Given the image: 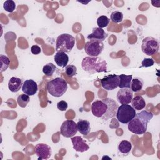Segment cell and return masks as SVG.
<instances>
[{
	"instance_id": "cell-20",
	"label": "cell",
	"mask_w": 160,
	"mask_h": 160,
	"mask_svg": "<svg viewBox=\"0 0 160 160\" xmlns=\"http://www.w3.org/2000/svg\"><path fill=\"white\" fill-rule=\"evenodd\" d=\"M119 84L118 87L119 88H130V84L132 80V75H126L121 74L119 75Z\"/></svg>"
},
{
	"instance_id": "cell-11",
	"label": "cell",
	"mask_w": 160,
	"mask_h": 160,
	"mask_svg": "<svg viewBox=\"0 0 160 160\" xmlns=\"http://www.w3.org/2000/svg\"><path fill=\"white\" fill-rule=\"evenodd\" d=\"M118 101L121 104H129L133 98V91L131 88H120L116 95Z\"/></svg>"
},
{
	"instance_id": "cell-22",
	"label": "cell",
	"mask_w": 160,
	"mask_h": 160,
	"mask_svg": "<svg viewBox=\"0 0 160 160\" xmlns=\"http://www.w3.org/2000/svg\"><path fill=\"white\" fill-rule=\"evenodd\" d=\"M144 85L143 81L138 78L132 79L131 84H130V88L133 92H138L142 89Z\"/></svg>"
},
{
	"instance_id": "cell-12",
	"label": "cell",
	"mask_w": 160,
	"mask_h": 160,
	"mask_svg": "<svg viewBox=\"0 0 160 160\" xmlns=\"http://www.w3.org/2000/svg\"><path fill=\"white\" fill-rule=\"evenodd\" d=\"M35 153L39 160L48 159L51 156V148L46 144L39 143L35 146Z\"/></svg>"
},
{
	"instance_id": "cell-32",
	"label": "cell",
	"mask_w": 160,
	"mask_h": 160,
	"mask_svg": "<svg viewBox=\"0 0 160 160\" xmlns=\"http://www.w3.org/2000/svg\"><path fill=\"white\" fill-rule=\"evenodd\" d=\"M31 51L33 54H39L41 52V49L40 47L38 45H33L31 48Z\"/></svg>"
},
{
	"instance_id": "cell-5",
	"label": "cell",
	"mask_w": 160,
	"mask_h": 160,
	"mask_svg": "<svg viewBox=\"0 0 160 160\" xmlns=\"http://www.w3.org/2000/svg\"><path fill=\"white\" fill-rule=\"evenodd\" d=\"M75 44V38L69 34L59 35L56 42V51L57 52H69Z\"/></svg>"
},
{
	"instance_id": "cell-21",
	"label": "cell",
	"mask_w": 160,
	"mask_h": 160,
	"mask_svg": "<svg viewBox=\"0 0 160 160\" xmlns=\"http://www.w3.org/2000/svg\"><path fill=\"white\" fill-rule=\"evenodd\" d=\"M132 148V144L131 143L126 140H122L120 142L119 146H118V150L119 151L124 155L128 154Z\"/></svg>"
},
{
	"instance_id": "cell-16",
	"label": "cell",
	"mask_w": 160,
	"mask_h": 160,
	"mask_svg": "<svg viewBox=\"0 0 160 160\" xmlns=\"http://www.w3.org/2000/svg\"><path fill=\"white\" fill-rule=\"evenodd\" d=\"M22 80L17 77H12L8 82V88L12 92H18L22 87Z\"/></svg>"
},
{
	"instance_id": "cell-33",
	"label": "cell",
	"mask_w": 160,
	"mask_h": 160,
	"mask_svg": "<svg viewBox=\"0 0 160 160\" xmlns=\"http://www.w3.org/2000/svg\"><path fill=\"white\" fill-rule=\"evenodd\" d=\"M91 1H87V2H82V1H78V2H81V3H83V4H88L89 2H90Z\"/></svg>"
},
{
	"instance_id": "cell-17",
	"label": "cell",
	"mask_w": 160,
	"mask_h": 160,
	"mask_svg": "<svg viewBox=\"0 0 160 160\" xmlns=\"http://www.w3.org/2000/svg\"><path fill=\"white\" fill-rule=\"evenodd\" d=\"M54 61L57 65L64 68L67 66L69 61V56L66 52H57L54 55Z\"/></svg>"
},
{
	"instance_id": "cell-14",
	"label": "cell",
	"mask_w": 160,
	"mask_h": 160,
	"mask_svg": "<svg viewBox=\"0 0 160 160\" xmlns=\"http://www.w3.org/2000/svg\"><path fill=\"white\" fill-rule=\"evenodd\" d=\"M38 84L32 79L26 80L24 82L22 87V92L28 96L34 95L38 91Z\"/></svg>"
},
{
	"instance_id": "cell-24",
	"label": "cell",
	"mask_w": 160,
	"mask_h": 160,
	"mask_svg": "<svg viewBox=\"0 0 160 160\" xmlns=\"http://www.w3.org/2000/svg\"><path fill=\"white\" fill-rule=\"evenodd\" d=\"M30 101L29 96L26 94H21L17 98V102L21 108H25Z\"/></svg>"
},
{
	"instance_id": "cell-9",
	"label": "cell",
	"mask_w": 160,
	"mask_h": 160,
	"mask_svg": "<svg viewBox=\"0 0 160 160\" xmlns=\"http://www.w3.org/2000/svg\"><path fill=\"white\" fill-rule=\"evenodd\" d=\"M78 131L77 124L72 120L64 121L60 128V132L65 138L74 136Z\"/></svg>"
},
{
	"instance_id": "cell-7",
	"label": "cell",
	"mask_w": 160,
	"mask_h": 160,
	"mask_svg": "<svg viewBox=\"0 0 160 160\" xmlns=\"http://www.w3.org/2000/svg\"><path fill=\"white\" fill-rule=\"evenodd\" d=\"M104 49V43L98 39H89L84 45L86 53L91 57L98 56Z\"/></svg>"
},
{
	"instance_id": "cell-10",
	"label": "cell",
	"mask_w": 160,
	"mask_h": 160,
	"mask_svg": "<svg viewBox=\"0 0 160 160\" xmlns=\"http://www.w3.org/2000/svg\"><path fill=\"white\" fill-rule=\"evenodd\" d=\"M119 81V75L109 74L101 79V84L105 90L112 91L118 87Z\"/></svg>"
},
{
	"instance_id": "cell-8",
	"label": "cell",
	"mask_w": 160,
	"mask_h": 160,
	"mask_svg": "<svg viewBox=\"0 0 160 160\" xmlns=\"http://www.w3.org/2000/svg\"><path fill=\"white\" fill-rule=\"evenodd\" d=\"M141 49L146 55L152 56L156 54L159 49V42L152 37H146L142 40Z\"/></svg>"
},
{
	"instance_id": "cell-2",
	"label": "cell",
	"mask_w": 160,
	"mask_h": 160,
	"mask_svg": "<svg viewBox=\"0 0 160 160\" xmlns=\"http://www.w3.org/2000/svg\"><path fill=\"white\" fill-rule=\"evenodd\" d=\"M153 118L152 112L143 110L136 113L128 122V129L136 134H143L146 132L148 124Z\"/></svg>"
},
{
	"instance_id": "cell-6",
	"label": "cell",
	"mask_w": 160,
	"mask_h": 160,
	"mask_svg": "<svg viewBox=\"0 0 160 160\" xmlns=\"http://www.w3.org/2000/svg\"><path fill=\"white\" fill-rule=\"evenodd\" d=\"M136 110L129 104H122L118 108L116 118L122 124L128 122L135 116Z\"/></svg>"
},
{
	"instance_id": "cell-26",
	"label": "cell",
	"mask_w": 160,
	"mask_h": 160,
	"mask_svg": "<svg viewBox=\"0 0 160 160\" xmlns=\"http://www.w3.org/2000/svg\"><path fill=\"white\" fill-rule=\"evenodd\" d=\"M110 22V19L106 16H100L97 19V24L100 28L107 27Z\"/></svg>"
},
{
	"instance_id": "cell-28",
	"label": "cell",
	"mask_w": 160,
	"mask_h": 160,
	"mask_svg": "<svg viewBox=\"0 0 160 160\" xmlns=\"http://www.w3.org/2000/svg\"><path fill=\"white\" fill-rule=\"evenodd\" d=\"M3 8L6 11L8 12H12L16 8L15 2L12 0H7L4 2Z\"/></svg>"
},
{
	"instance_id": "cell-13",
	"label": "cell",
	"mask_w": 160,
	"mask_h": 160,
	"mask_svg": "<svg viewBox=\"0 0 160 160\" xmlns=\"http://www.w3.org/2000/svg\"><path fill=\"white\" fill-rule=\"evenodd\" d=\"M71 140L73 145V149L76 151L82 152L89 149V145L81 136L71 137Z\"/></svg>"
},
{
	"instance_id": "cell-15",
	"label": "cell",
	"mask_w": 160,
	"mask_h": 160,
	"mask_svg": "<svg viewBox=\"0 0 160 160\" xmlns=\"http://www.w3.org/2000/svg\"><path fill=\"white\" fill-rule=\"evenodd\" d=\"M108 34L104 30L100 28H94L92 29V32L89 34L87 38L89 39H98L103 41L108 37Z\"/></svg>"
},
{
	"instance_id": "cell-23",
	"label": "cell",
	"mask_w": 160,
	"mask_h": 160,
	"mask_svg": "<svg viewBox=\"0 0 160 160\" xmlns=\"http://www.w3.org/2000/svg\"><path fill=\"white\" fill-rule=\"evenodd\" d=\"M56 66L52 62H49L44 66L42 72L46 76H51L56 70Z\"/></svg>"
},
{
	"instance_id": "cell-30",
	"label": "cell",
	"mask_w": 160,
	"mask_h": 160,
	"mask_svg": "<svg viewBox=\"0 0 160 160\" xmlns=\"http://www.w3.org/2000/svg\"><path fill=\"white\" fill-rule=\"evenodd\" d=\"M154 64V61L152 58H144L141 62L142 67H145V68L151 67L153 66Z\"/></svg>"
},
{
	"instance_id": "cell-27",
	"label": "cell",
	"mask_w": 160,
	"mask_h": 160,
	"mask_svg": "<svg viewBox=\"0 0 160 160\" xmlns=\"http://www.w3.org/2000/svg\"><path fill=\"white\" fill-rule=\"evenodd\" d=\"M0 59H1V72H2L3 71H6L9 67L10 60L8 56L3 54H1L0 56Z\"/></svg>"
},
{
	"instance_id": "cell-25",
	"label": "cell",
	"mask_w": 160,
	"mask_h": 160,
	"mask_svg": "<svg viewBox=\"0 0 160 160\" xmlns=\"http://www.w3.org/2000/svg\"><path fill=\"white\" fill-rule=\"evenodd\" d=\"M110 18L113 22L119 23L121 22L123 19V14L121 11H115L111 14Z\"/></svg>"
},
{
	"instance_id": "cell-29",
	"label": "cell",
	"mask_w": 160,
	"mask_h": 160,
	"mask_svg": "<svg viewBox=\"0 0 160 160\" xmlns=\"http://www.w3.org/2000/svg\"><path fill=\"white\" fill-rule=\"evenodd\" d=\"M66 74L69 77H73L77 74V68L74 65L70 64L66 66Z\"/></svg>"
},
{
	"instance_id": "cell-1",
	"label": "cell",
	"mask_w": 160,
	"mask_h": 160,
	"mask_svg": "<svg viewBox=\"0 0 160 160\" xmlns=\"http://www.w3.org/2000/svg\"><path fill=\"white\" fill-rule=\"evenodd\" d=\"M118 108V105L115 100L106 98L93 102L91 105V111L94 116L107 121L116 115Z\"/></svg>"
},
{
	"instance_id": "cell-18",
	"label": "cell",
	"mask_w": 160,
	"mask_h": 160,
	"mask_svg": "<svg viewBox=\"0 0 160 160\" xmlns=\"http://www.w3.org/2000/svg\"><path fill=\"white\" fill-rule=\"evenodd\" d=\"M77 127L79 132L83 135H87L91 131L90 123L88 120L81 119L77 122Z\"/></svg>"
},
{
	"instance_id": "cell-4",
	"label": "cell",
	"mask_w": 160,
	"mask_h": 160,
	"mask_svg": "<svg viewBox=\"0 0 160 160\" xmlns=\"http://www.w3.org/2000/svg\"><path fill=\"white\" fill-rule=\"evenodd\" d=\"M68 89V83L64 79L57 77L47 84V90L50 95L59 98L62 96Z\"/></svg>"
},
{
	"instance_id": "cell-3",
	"label": "cell",
	"mask_w": 160,
	"mask_h": 160,
	"mask_svg": "<svg viewBox=\"0 0 160 160\" xmlns=\"http://www.w3.org/2000/svg\"><path fill=\"white\" fill-rule=\"evenodd\" d=\"M81 67L84 71L90 74L107 71L106 61L98 56L84 58L81 62Z\"/></svg>"
},
{
	"instance_id": "cell-19",
	"label": "cell",
	"mask_w": 160,
	"mask_h": 160,
	"mask_svg": "<svg viewBox=\"0 0 160 160\" xmlns=\"http://www.w3.org/2000/svg\"><path fill=\"white\" fill-rule=\"evenodd\" d=\"M131 106L135 110H142L146 106V101L141 96H136L131 100Z\"/></svg>"
},
{
	"instance_id": "cell-31",
	"label": "cell",
	"mask_w": 160,
	"mask_h": 160,
	"mask_svg": "<svg viewBox=\"0 0 160 160\" xmlns=\"http://www.w3.org/2000/svg\"><path fill=\"white\" fill-rule=\"evenodd\" d=\"M68 103L65 101H60L57 103V108L59 110L61 111H64L68 108Z\"/></svg>"
}]
</instances>
